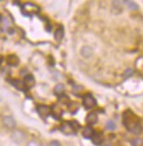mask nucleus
<instances>
[{"mask_svg":"<svg viewBox=\"0 0 143 146\" xmlns=\"http://www.w3.org/2000/svg\"><path fill=\"white\" fill-rule=\"evenodd\" d=\"M122 122H124V127L129 132H132L134 134L141 133L142 131V125L140 123V119L138 118L131 110H127L124 111V118H122Z\"/></svg>","mask_w":143,"mask_h":146,"instance_id":"1","label":"nucleus"},{"mask_svg":"<svg viewBox=\"0 0 143 146\" xmlns=\"http://www.w3.org/2000/svg\"><path fill=\"white\" fill-rule=\"evenodd\" d=\"M83 105L86 109H92L93 107L96 106V99L93 97L92 94L87 93L83 96Z\"/></svg>","mask_w":143,"mask_h":146,"instance_id":"2","label":"nucleus"},{"mask_svg":"<svg viewBox=\"0 0 143 146\" xmlns=\"http://www.w3.org/2000/svg\"><path fill=\"white\" fill-rule=\"evenodd\" d=\"M60 130H61L65 134H72L75 132L74 128H73V125H72V122H65L61 125Z\"/></svg>","mask_w":143,"mask_h":146,"instance_id":"3","label":"nucleus"},{"mask_svg":"<svg viewBox=\"0 0 143 146\" xmlns=\"http://www.w3.org/2000/svg\"><path fill=\"white\" fill-rule=\"evenodd\" d=\"M37 112L39 116L46 117L50 113V107L46 106V105H38L37 106Z\"/></svg>","mask_w":143,"mask_h":146,"instance_id":"4","label":"nucleus"},{"mask_svg":"<svg viewBox=\"0 0 143 146\" xmlns=\"http://www.w3.org/2000/svg\"><path fill=\"white\" fill-rule=\"evenodd\" d=\"M12 139L15 143L20 144V143H22V142L25 140V135H24V133L21 132V131H14L12 134Z\"/></svg>","mask_w":143,"mask_h":146,"instance_id":"5","label":"nucleus"},{"mask_svg":"<svg viewBox=\"0 0 143 146\" xmlns=\"http://www.w3.org/2000/svg\"><path fill=\"white\" fill-rule=\"evenodd\" d=\"M2 122H3V124L6 125L7 128L13 129L15 127V121H14V119L11 116H5L2 118Z\"/></svg>","mask_w":143,"mask_h":146,"instance_id":"6","label":"nucleus"},{"mask_svg":"<svg viewBox=\"0 0 143 146\" xmlns=\"http://www.w3.org/2000/svg\"><path fill=\"white\" fill-rule=\"evenodd\" d=\"M20 59L18 58V56L15 55H9L7 57V63L9 66H13V67H17L19 64Z\"/></svg>","mask_w":143,"mask_h":146,"instance_id":"7","label":"nucleus"},{"mask_svg":"<svg viewBox=\"0 0 143 146\" xmlns=\"http://www.w3.org/2000/svg\"><path fill=\"white\" fill-rule=\"evenodd\" d=\"M97 120H98V118H97V115L95 112H90L86 116V119H85L87 124H95L97 122Z\"/></svg>","mask_w":143,"mask_h":146,"instance_id":"8","label":"nucleus"},{"mask_svg":"<svg viewBox=\"0 0 143 146\" xmlns=\"http://www.w3.org/2000/svg\"><path fill=\"white\" fill-rule=\"evenodd\" d=\"M24 84L26 87H32V86L35 85V79H34V76L32 75V74H27L26 76L24 78Z\"/></svg>","mask_w":143,"mask_h":146,"instance_id":"9","label":"nucleus"},{"mask_svg":"<svg viewBox=\"0 0 143 146\" xmlns=\"http://www.w3.org/2000/svg\"><path fill=\"white\" fill-rule=\"evenodd\" d=\"M92 142H93L94 145H100L102 144V142H103V135L100 133H96V132H94V134L92 135Z\"/></svg>","mask_w":143,"mask_h":146,"instance_id":"10","label":"nucleus"},{"mask_svg":"<svg viewBox=\"0 0 143 146\" xmlns=\"http://www.w3.org/2000/svg\"><path fill=\"white\" fill-rule=\"evenodd\" d=\"M81 55L84 57V58H90L91 56L93 55V50L91 47H88V46H84L83 48L81 49Z\"/></svg>","mask_w":143,"mask_h":146,"instance_id":"11","label":"nucleus"},{"mask_svg":"<svg viewBox=\"0 0 143 146\" xmlns=\"http://www.w3.org/2000/svg\"><path fill=\"white\" fill-rule=\"evenodd\" d=\"M11 84H12L14 87H17L18 90H20V91H23L25 88L24 82H23V81H20V80H12Z\"/></svg>","mask_w":143,"mask_h":146,"instance_id":"12","label":"nucleus"},{"mask_svg":"<svg viewBox=\"0 0 143 146\" xmlns=\"http://www.w3.org/2000/svg\"><path fill=\"white\" fill-rule=\"evenodd\" d=\"M63 34H65V32H63L62 26L58 27L56 30V32H55V39H56L57 42H61L62 38H63Z\"/></svg>","mask_w":143,"mask_h":146,"instance_id":"13","label":"nucleus"},{"mask_svg":"<svg viewBox=\"0 0 143 146\" xmlns=\"http://www.w3.org/2000/svg\"><path fill=\"white\" fill-rule=\"evenodd\" d=\"M93 134H94V131L91 127H85V128L83 129V136L85 139H91Z\"/></svg>","mask_w":143,"mask_h":146,"instance_id":"14","label":"nucleus"},{"mask_svg":"<svg viewBox=\"0 0 143 146\" xmlns=\"http://www.w3.org/2000/svg\"><path fill=\"white\" fill-rule=\"evenodd\" d=\"M54 92H55L56 95L61 96L62 94L65 93V86H63V84H57V85L55 86V88H54Z\"/></svg>","mask_w":143,"mask_h":146,"instance_id":"15","label":"nucleus"},{"mask_svg":"<svg viewBox=\"0 0 143 146\" xmlns=\"http://www.w3.org/2000/svg\"><path fill=\"white\" fill-rule=\"evenodd\" d=\"M50 112H53V115H54V117H55L56 119H59L60 116H61V110L59 109L58 107H53V108H50Z\"/></svg>","mask_w":143,"mask_h":146,"instance_id":"16","label":"nucleus"},{"mask_svg":"<svg viewBox=\"0 0 143 146\" xmlns=\"http://www.w3.org/2000/svg\"><path fill=\"white\" fill-rule=\"evenodd\" d=\"M131 144L132 146H143V141L140 139H134L131 141Z\"/></svg>","mask_w":143,"mask_h":146,"instance_id":"17","label":"nucleus"},{"mask_svg":"<svg viewBox=\"0 0 143 146\" xmlns=\"http://www.w3.org/2000/svg\"><path fill=\"white\" fill-rule=\"evenodd\" d=\"M106 129L107 130H115L116 129V125H115V123L112 121V120H109V121H107V123H106Z\"/></svg>","mask_w":143,"mask_h":146,"instance_id":"18","label":"nucleus"},{"mask_svg":"<svg viewBox=\"0 0 143 146\" xmlns=\"http://www.w3.org/2000/svg\"><path fill=\"white\" fill-rule=\"evenodd\" d=\"M126 3L128 5V7L130 8V9H134V10H137V9H139V7L134 3V2H132V1H126Z\"/></svg>","mask_w":143,"mask_h":146,"instance_id":"19","label":"nucleus"},{"mask_svg":"<svg viewBox=\"0 0 143 146\" xmlns=\"http://www.w3.org/2000/svg\"><path fill=\"white\" fill-rule=\"evenodd\" d=\"M132 72H133L132 70H127V71L124 72V78H127V76H129V75H131V74H132Z\"/></svg>","mask_w":143,"mask_h":146,"instance_id":"20","label":"nucleus"},{"mask_svg":"<svg viewBox=\"0 0 143 146\" xmlns=\"http://www.w3.org/2000/svg\"><path fill=\"white\" fill-rule=\"evenodd\" d=\"M27 146H39V145H38L36 142H30V143L27 144Z\"/></svg>","mask_w":143,"mask_h":146,"instance_id":"21","label":"nucleus"},{"mask_svg":"<svg viewBox=\"0 0 143 146\" xmlns=\"http://www.w3.org/2000/svg\"><path fill=\"white\" fill-rule=\"evenodd\" d=\"M51 146H59V144H58V142H51Z\"/></svg>","mask_w":143,"mask_h":146,"instance_id":"22","label":"nucleus"},{"mask_svg":"<svg viewBox=\"0 0 143 146\" xmlns=\"http://www.w3.org/2000/svg\"><path fill=\"white\" fill-rule=\"evenodd\" d=\"M2 60H3V58H2V57H1V56H0V64H1V63H2Z\"/></svg>","mask_w":143,"mask_h":146,"instance_id":"23","label":"nucleus"},{"mask_svg":"<svg viewBox=\"0 0 143 146\" xmlns=\"http://www.w3.org/2000/svg\"><path fill=\"white\" fill-rule=\"evenodd\" d=\"M1 20H2V17H1V14H0V22H1Z\"/></svg>","mask_w":143,"mask_h":146,"instance_id":"24","label":"nucleus"},{"mask_svg":"<svg viewBox=\"0 0 143 146\" xmlns=\"http://www.w3.org/2000/svg\"><path fill=\"white\" fill-rule=\"evenodd\" d=\"M104 146H109V145H108V144H106V145H104Z\"/></svg>","mask_w":143,"mask_h":146,"instance_id":"25","label":"nucleus"},{"mask_svg":"<svg viewBox=\"0 0 143 146\" xmlns=\"http://www.w3.org/2000/svg\"><path fill=\"white\" fill-rule=\"evenodd\" d=\"M0 100H1V96H0Z\"/></svg>","mask_w":143,"mask_h":146,"instance_id":"26","label":"nucleus"}]
</instances>
